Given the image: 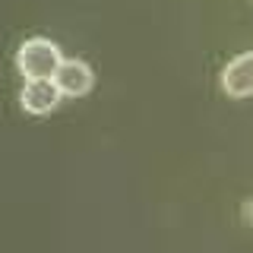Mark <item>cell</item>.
<instances>
[{
    "instance_id": "cell-1",
    "label": "cell",
    "mask_w": 253,
    "mask_h": 253,
    "mask_svg": "<svg viewBox=\"0 0 253 253\" xmlns=\"http://www.w3.org/2000/svg\"><path fill=\"white\" fill-rule=\"evenodd\" d=\"M63 63L60 47L44 35H32L16 51V67L26 79H54L57 67Z\"/></svg>"
},
{
    "instance_id": "cell-2",
    "label": "cell",
    "mask_w": 253,
    "mask_h": 253,
    "mask_svg": "<svg viewBox=\"0 0 253 253\" xmlns=\"http://www.w3.org/2000/svg\"><path fill=\"white\" fill-rule=\"evenodd\" d=\"M60 89L54 79H26L19 89V105L29 114H51L60 105Z\"/></svg>"
},
{
    "instance_id": "cell-3",
    "label": "cell",
    "mask_w": 253,
    "mask_h": 253,
    "mask_svg": "<svg viewBox=\"0 0 253 253\" xmlns=\"http://www.w3.org/2000/svg\"><path fill=\"white\" fill-rule=\"evenodd\" d=\"M221 89L231 98L253 95V51H244L225 63V70H221Z\"/></svg>"
},
{
    "instance_id": "cell-4",
    "label": "cell",
    "mask_w": 253,
    "mask_h": 253,
    "mask_svg": "<svg viewBox=\"0 0 253 253\" xmlns=\"http://www.w3.org/2000/svg\"><path fill=\"white\" fill-rule=\"evenodd\" d=\"M54 83H57L60 95H70V98H79L92 89L95 76H92V67L79 57H63V63L54 73Z\"/></svg>"
}]
</instances>
